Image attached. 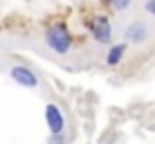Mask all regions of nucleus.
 Here are the masks:
<instances>
[{
    "instance_id": "nucleus-4",
    "label": "nucleus",
    "mask_w": 155,
    "mask_h": 144,
    "mask_svg": "<svg viewBox=\"0 0 155 144\" xmlns=\"http://www.w3.org/2000/svg\"><path fill=\"white\" fill-rule=\"evenodd\" d=\"M148 36H151V29H148V25L144 23V20H135V23H130V25H128V27L124 29V39H126V43H133V45L146 43Z\"/></svg>"
},
{
    "instance_id": "nucleus-2",
    "label": "nucleus",
    "mask_w": 155,
    "mask_h": 144,
    "mask_svg": "<svg viewBox=\"0 0 155 144\" xmlns=\"http://www.w3.org/2000/svg\"><path fill=\"white\" fill-rule=\"evenodd\" d=\"M45 124H47V131L50 135H61L65 133V113L61 110V106L50 101L45 106Z\"/></svg>"
},
{
    "instance_id": "nucleus-9",
    "label": "nucleus",
    "mask_w": 155,
    "mask_h": 144,
    "mask_svg": "<svg viewBox=\"0 0 155 144\" xmlns=\"http://www.w3.org/2000/svg\"><path fill=\"white\" fill-rule=\"evenodd\" d=\"M144 9H146L148 14L155 18V0H146V5H144Z\"/></svg>"
},
{
    "instance_id": "nucleus-6",
    "label": "nucleus",
    "mask_w": 155,
    "mask_h": 144,
    "mask_svg": "<svg viewBox=\"0 0 155 144\" xmlns=\"http://www.w3.org/2000/svg\"><path fill=\"white\" fill-rule=\"evenodd\" d=\"M124 54H126V43H117V45H113L108 50V54H106V63H108L110 68H115L117 63H121Z\"/></svg>"
},
{
    "instance_id": "nucleus-5",
    "label": "nucleus",
    "mask_w": 155,
    "mask_h": 144,
    "mask_svg": "<svg viewBox=\"0 0 155 144\" xmlns=\"http://www.w3.org/2000/svg\"><path fill=\"white\" fill-rule=\"evenodd\" d=\"M92 39L97 41V43H101V45L113 41V27H110L108 18L99 16V18L94 20V25H92Z\"/></svg>"
},
{
    "instance_id": "nucleus-3",
    "label": "nucleus",
    "mask_w": 155,
    "mask_h": 144,
    "mask_svg": "<svg viewBox=\"0 0 155 144\" xmlns=\"http://www.w3.org/2000/svg\"><path fill=\"white\" fill-rule=\"evenodd\" d=\"M9 77L23 88H38V77L27 65H12L9 68Z\"/></svg>"
},
{
    "instance_id": "nucleus-1",
    "label": "nucleus",
    "mask_w": 155,
    "mask_h": 144,
    "mask_svg": "<svg viewBox=\"0 0 155 144\" xmlns=\"http://www.w3.org/2000/svg\"><path fill=\"white\" fill-rule=\"evenodd\" d=\"M45 43L56 54H68L72 47V36L65 25H52V27L45 29Z\"/></svg>"
},
{
    "instance_id": "nucleus-8",
    "label": "nucleus",
    "mask_w": 155,
    "mask_h": 144,
    "mask_svg": "<svg viewBox=\"0 0 155 144\" xmlns=\"http://www.w3.org/2000/svg\"><path fill=\"white\" fill-rule=\"evenodd\" d=\"M68 140H65V135H50V140H47V144H65Z\"/></svg>"
},
{
    "instance_id": "nucleus-7",
    "label": "nucleus",
    "mask_w": 155,
    "mask_h": 144,
    "mask_svg": "<svg viewBox=\"0 0 155 144\" xmlns=\"http://www.w3.org/2000/svg\"><path fill=\"white\" fill-rule=\"evenodd\" d=\"M110 5H113L117 12H126L130 7V0H110Z\"/></svg>"
}]
</instances>
